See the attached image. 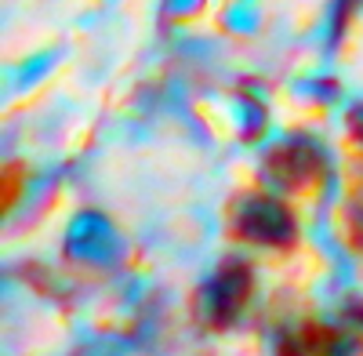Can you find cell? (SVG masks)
Instances as JSON below:
<instances>
[{
	"mask_svg": "<svg viewBox=\"0 0 363 356\" xmlns=\"http://www.w3.org/2000/svg\"><path fill=\"white\" fill-rule=\"evenodd\" d=\"M255 273L244 258H225L215 265V273L200 287V316L211 331H229L251 306Z\"/></svg>",
	"mask_w": 363,
	"mask_h": 356,
	"instance_id": "obj_1",
	"label": "cell"
},
{
	"mask_svg": "<svg viewBox=\"0 0 363 356\" xmlns=\"http://www.w3.org/2000/svg\"><path fill=\"white\" fill-rule=\"evenodd\" d=\"M229 229L240 240L258 244V247H291L298 236L294 215L277 196H265V193L240 196L229 211Z\"/></svg>",
	"mask_w": 363,
	"mask_h": 356,
	"instance_id": "obj_2",
	"label": "cell"
},
{
	"mask_svg": "<svg viewBox=\"0 0 363 356\" xmlns=\"http://www.w3.org/2000/svg\"><path fill=\"white\" fill-rule=\"evenodd\" d=\"M262 174L269 178L277 189H306L316 186L327 174V157L313 138H284L277 142L262 160Z\"/></svg>",
	"mask_w": 363,
	"mask_h": 356,
	"instance_id": "obj_3",
	"label": "cell"
},
{
	"mask_svg": "<svg viewBox=\"0 0 363 356\" xmlns=\"http://www.w3.org/2000/svg\"><path fill=\"white\" fill-rule=\"evenodd\" d=\"M280 356H352L342 331L323 323H298L280 338Z\"/></svg>",
	"mask_w": 363,
	"mask_h": 356,
	"instance_id": "obj_4",
	"label": "cell"
},
{
	"mask_svg": "<svg viewBox=\"0 0 363 356\" xmlns=\"http://www.w3.org/2000/svg\"><path fill=\"white\" fill-rule=\"evenodd\" d=\"M349 131H352V138L363 145V106H356V109L349 113Z\"/></svg>",
	"mask_w": 363,
	"mask_h": 356,
	"instance_id": "obj_5",
	"label": "cell"
}]
</instances>
